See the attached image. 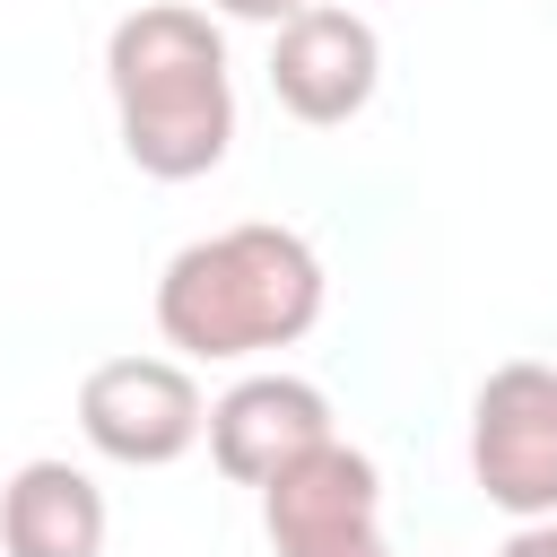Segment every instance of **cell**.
<instances>
[{"label": "cell", "mask_w": 557, "mask_h": 557, "mask_svg": "<svg viewBox=\"0 0 557 557\" xmlns=\"http://www.w3.org/2000/svg\"><path fill=\"white\" fill-rule=\"evenodd\" d=\"M104 87L122 113V157L157 183H191L235 148V87H226V35L209 9L148 0L104 35Z\"/></svg>", "instance_id": "6da1fadb"}, {"label": "cell", "mask_w": 557, "mask_h": 557, "mask_svg": "<svg viewBox=\"0 0 557 557\" xmlns=\"http://www.w3.org/2000/svg\"><path fill=\"white\" fill-rule=\"evenodd\" d=\"M322 322V261L296 226H226L165 261L157 331L183 357H261Z\"/></svg>", "instance_id": "7a4b0ae2"}, {"label": "cell", "mask_w": 557, "mask_h": 557, "mask_svg": "<svg viewBox=\"0 0 557 557\" xmlns=\"http://www.w3.org/2000/svg\"><path fill=\"white\" fill-rule=\"evenodd\" d=\"M470 479L496 513L540 522L557 513V366L513 357L470 400Z\"/></svg>", "instance_id": "3957f363"}, {"label": "cell", "mask_w": 557, "mask_h": 557, "mask_svg": "<svg viewBox=\"0 0 557 557\" xmlns=\"http://www.w3.org/2000/svg\"><path fill=\"white\" fill-rule=\"evenodd\" d=\"M78 426H87V444H96L104 461H122V470H165V461H183V453L200 444L209 400H200V383H191L174 357H104V366H87V383H78Z\"/></svg>", "instance_id": "277c9868"}, {"label": "cell", "mask_w": 557, "mask_h": 557, "mask_svg": "<svg viewBox=\"0 0 557 557\" xmlns=\"http://www.w3.org/2000/svg\"><path fill=\"white\" fill-rule=\"evenodd\" d=\"M383 87V44L357 9H331V0H305L296 17H278V44H270V96L313 122V131H339L374 104Z\"/></svg>", "instance_id": "5b68a950"}, {"label": "cell", "mask_w": 557, "mask_h": 557, "mask_svg": "<svg viewBox=\"0 0 557 557\" xmlns=\"http://www.w3.org/2000/svg\"><path fill=\"white\" fill-rule=\"evenodd\" d=\"M261 531H270L278 557H313V548L366 540V531H383V470L357 444L322 435L313 453H296L287 470L261 479Z\"/></svg>", "instance_id": "8992f818"}, {"label": "cell", "mask_w": 557, "mask_h": 557, "mask_svg": "<svg viewBox=\"0 0 557 557\" xmlns=\"http://www.w3.org/2000/svg\"><path fill=\"white\" fill-rule=\"evenodd\" d=\"M209 461L235 487H261L270 470H287L296 453H313L331 435V400L305 374H244L226 400H209Z\"/></svg>", "instance_id": "52a82bcc"}, {"label": "cell", "mask_w": 557, "mask_h": 557, "mask_svg": "<svg viewBox=\"0 0 557 557\" xmlns=\"http://www.w3.org/2000/svg\"><path fill=\"white\" fill-rule=\"evenodd\" d=\"M0 548L9 557H104V487L78 461H26L0 487Z\"/></svg>", "instance_id": "ba28073f"}, {"label": "cell", "mask_w": 557, "mask_h": 557, "mask_svg": "<svg viewBox=\"0 0 557 557\" xmlns=\"http://www.w3.org/2000/svg\"><path fill=\"white\" fill-rule=\"evenodd\" d=\"M496 557H557V513H540V522H522Z\"/></svg>", "instance_id": "9c48e42d"}, {"label": "cell", "mask_w": 557, "mask_h": 557, "mask_svg": "<svg viewBox=\"0 0 557 557\" xmlns=\"http://www.w3.org/2000/svg\"><path fill=\"white\" fill-rule=\"evenodd\" d=\"M209 9H226V17H252V26H278V17H296L305 0H209Z\"/></svg>", "instance_id": "30bf717a"}, {"label": "cell", "mask_w": 557, "mask_h": 557, "mask_svg": "<svg viewBox=\"0 0 557 557\" xmlns=\"http://www.w3.org/2000/svg\"><path fill=\"white\" fill-rule=\"evenodd\" d=\"M313 557H392V540L366 531V540H339V548H313Z\"/></svg>", "instance_id": "8fae6325"}]
</instances>
